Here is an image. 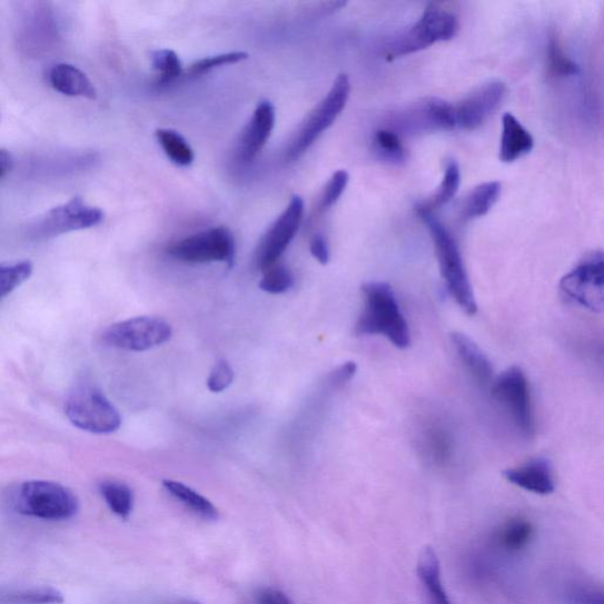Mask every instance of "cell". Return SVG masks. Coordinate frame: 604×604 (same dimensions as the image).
<instances>
[{"instance_id":"6da1fadb","label":"cell","mask_w":604,"mask_h":604,"mask_svg":"<svg viewBox=\"0 0 604 604\" xmlns=\"http://www.w3.org/2000/svg\"><path fill=\"white\" fill-rule=\"evenodd\" d=\"M364 307L356 324L357 336H383L405 349L412 344L410 327L403 315L395 290L382 281L362 287Z\"/></svg>"},{"instance_id":"7a4b0ae2","label":"cell","mask_w":604,"mask_h":604,"mask_svg":"<svg viewBox=\"0 0 604 604\" xmlns=\"http://www.w3.org/2000/svg\"><path fill=\"white\" fill-rule=\"evenodd\" d=\"M419 218L430 230L447 291L467 316H475L478 307L474 289L455 238L433 214H419Z\"/></svg>"},{"instance_id":"3957f363","label":"cell","mask_w":604,"mask_h":604,"mask_svg":"<svg viewBox=\"0 0 604 604\" xmlns=\"http://www.w3.org/2000/svg\"><path fill=\"white\" fill-rule=\"evenodd\" d=\"M13 508L24 516L61 522L75 517L80 501L67 486L49 481H29L19 485Z\"/></svg>"},{"instance_id":"277c9868","label":"cell","mask_w":604,"mask_h":604,"mask_svg":"<svg viewBox=\"0 0 604 604\" xmlns=\"http://www.w3.org/2000/svg\"><path fill=\"white\" fill-rule=\"evenodd\" d=\"M66 414L76 427L96 435L112 434L122 424L119 410L100 388L91 384H82L73 389L67 402Z\"/></svg>"},{"instance_id":"5b68a950","label":"cell","mask_w":604,"mask_h":604,"mask_svg":"<svg viewBox=\"0 0 604 604\" xmlns=\"http://www.w3.org/2000/svg\"><path fill=\"white\" fill-rule=\"evenodd\" d=\"M457 17L439 6L428 4L419 21L388 48L387 61L430 48L438 42L450 41L458 32Z\"/></svg>"},{"instance_id":"8992f818","label":"cell","mask_w":604,"mask_h":604,"mask_svg":"<svg viewBox=\"0 0 604 604\" xmlns=\"http://www.w3.org/2000/svg\"><path fill=\"white\" fill-rule=\"evenodd\" d=\"M350 85L348 76L339 75L333 89L325 99L309 113L296 138L286 151L289 162L297 161L319 139V136L337 120L348 101Z\"/></svg>"},{"instance_id":"52a82bcc","label":"cell","mask_w":604,"mask_h":604,"mask_svg":"<svg viewBox=\"0 0 604 604\" xmlns=\"http://www.w3.org/2000/svg\"><path fill=\"white\" fill-rule=\"evenodd\" d=\"M564 299L580 307L601 311L604 304V259L602 250L584 257L560 283Z\"/></svg>"},{"instance_id":"ba28073f","label":"cell","mask_w":604,"mask_h":604,"mask_svg":"<svg viewBox=\"0 0 604 604\" xmlns=\"http://www.w3.org/2000/svg\"><path fill=\"white\" fill-rule=\"evenodd\" d=\"M493 396L509 414L524 438H533L535 419L527 376L517 366L505 369L493 384Z\"/></svg>"},{"instance_id":"9c48e42d","label":"cell","mask_w":604,"mask_h":604,"mask_svg":"<svg viewBox=\"0 0 604 604\" xmlns=\"http://www.w3.org/2000/svg\"><path fill=\"white\" fill-rule=\"evenodd\" d=\"M237 246L231 231L226 227L211 228L172 244L168 255L187 264L226 263L236 260Z\"/></svg>"},{"instance_id":"30bf717a","label":"cell","mask_w":604,"mask_h":604,"mask_svg":"<svg viewBox=\"0 0 604 604\" xmlns=\"http://www.w3.org/2000/svg\"><path fill=\"white\" fill-rule=\"evenodd\" d=\"M172 336L171 325L159 317H136L116 323L103 334V341L110 347L145 353L168 343Z\"/></svg>"},{"instance_id":"8fae6325","label":"cell","mask_w":604,"mask_h":604,"mask_svg":"<svg viewBox=\"0 0 604 604\" xmlns=\"http://www.w3.org/2000/svg\"><path fill=\"white\" fill-rule=\"evenodd\" d=\"M103 220L105 212L100 208L89 206L81 198H73L49 210L34 225L33 234L39 239H49L70 231L99 226Z\"/></svg>"},{"instance_id":"7c38bea8","label":"cell","mask_w":604,"mask_h":604,"mask_svg":"<svg viewBox=\"0 0 604 604\" xmlns=\"http://www.w3.org/2000/svg\"><path fill=\"white\" fill-rule=\"evenodd\" d=\"M305 204L300 197L291 198L281 216L265 234L257 250V266L266 270L275 265L295 239L304 216Z\"/></svg>"},{"instance_id":"4fadbf2b","label":"cell","mask_w":604,"mask_h":604,"mask_svg":"<svg viewBox=\"0 0 604 604\" xmlns=\"http://www.w3.org/2000/svg\"><path fill=\"white\" fill-rule=\"evenodd\" d=\"M505 93L506 87L499 81L481 87L455 107L456 126L464 130L479 128L498 109Z\"/></svg>"},{"instance_id":"5bb4252c","label":"cell","mask_w":604,"mask_h":604,"mask_svg":"<svg viewBox=\"0 0 604 604\" xmlns=\"http://www.w3.org/2000/svg\"><path fill=\"white\" fill-rule=\"evenodd\" d=\"M275 125V107L269 101H261L241 135L238 154L242 162L248 164L257 158Z\"/></svg>"},{"instance_id":"9a60e30c","label":"cell","mask_w":604,"mask_h":604,"mask_svg":"<svg viewBox=\"0 0 604 604\" xmlns=\"http://www.w3.org/2000/svg\"><path fill=\"white\" fill-rule=\"evenodd\" d=\"M503 476L517 488L541 496L552 495L556 488L553 466L542 457L505 471Z\"/></svg>"},{"instance_id":"2e32d148","label":"cell","mask_w":604,"mask_h":604,"mask_svg":"<svg viewBox=\"0 0 604 604\" xmlns=\"http://www.w3.org/2000/svg\"><path fill=\"white\" fill-rule=\"evenodd\" d=\"M452 341L457 357L466 368V372L479 385H489L493 382L494 368L482 348L472 338L461 333H454Z\"/></svg>"},{"instance_id":"e0dca14e","label":"cell","mask_w":604,"mask_h":604,"mask_svg":"<svg viewBox=\"0 0 604 604\" xmlns=\"http://www.w3.org/2000/svg\"><path fill=\"white\" fill-rule=\"evenodd\" d=\"M534 148L532 133L524 129L512 113L503 116V132L499 149V159L505 164H512L523 156L528 155Z\"/></svg>"},{"instance_id":"ac0fdd59","label":"cell","mask_w":604,"mask_h":604,"mask_svg":"<svg viewBox=\"0 0 604 604\" xmlns=\"http://www.w3.org/2000/svg\"><path fill=\"white\" fill-rule=\"evenodd\" d=\"M51 87L66 96L85 97L95 100L97 91L88 76L80 69L70 65H57L49 73Z\"/></svg>"},{"instance_id":"d6986e66","label":"cell","mask_w":604,"mask_h":604,"mask_svg":"<svg viewBox=\"0 0 604 604\" xmlns=\"http://www.w3.org/2000/svg\"><path fill=\"white\" fill-rule=\"evenodd\" d=\"M533 523L523 517H513L504 522L495 533L494 543L505 554L515 555L527 549L534 539Z\"/></svg>"},{"instance_id":"ffe728a7","label":"cell","mask_w":604,"mask_h":604,"mask_svg":"<svg viewBox=\"0 0 604 604\" xmlns=\"http://www.w3.org/2000/svg\"><path fill=\"white\" fill-rule=\"evenodd\" d=\"M418 577L430 604H453L443 586L440 563L433 547H425L419 556Z\"/></svg>"},{"instance_id":"44dd1931","label":"cell","mask_w":604,"mask_h":604,"mask_svg":"<svg viewBox=\"0 0 604 604\" xmlns=\"http://www.w3.org/2000/svg\"><path fill=\"white\" fill-rule=\"evenodd\" d=\"M164 488L174 499H177L186 506L190 513L197 515L201 519L208 522H216L219 519L220 514L217 506L198 492L191 489L190 486L178 481L166 479L164 481Z\"/></svg>"},{"instance_id":"7402d4cb","label":"cell","mask_w":604,"mask_h":604,"mask_svg":"<svg viewBox=\"0 0 604 604\" xmlns=\"http://www.w3.org/2000/svg\"><path fill=\"white\" fill-rule=\"evenodd\" d=\"M417 125L424 128L452 130L456 127L455 107L440 99H427L416 108Z\"/></svg>"},{"instance_id":"603a6c76","label":"cell","mask_w":604,"mask_h":604,"mask_svg":"<svg viewBox=\"0 0 604 604\" xmlns=\"http://www.w3.org/2000/svg\"><path fill=\"white\" fill-rule=\"evenodd\" d=\"M502 191L499 182H486L476 187L463 204L462 216L465 220L484 217L498 201Z\"/></svg>"},{"instance_id":"cb8c5ba5","label":"cell","mask_w":604,"mask_h":604,"mask_svg":"<svg viewBox=\"0 0 604 604\" xmlns=\"http://www.w3.org/2000/svg\"><path fill=\"white\" fill-rule=\"evenodd\" d=\"M461 185V169L455 160L446 165L444 178L438 187L437 192L430 200H427L417 206L416 211L419 214H433L434 210L450 202L458 191Z\"/></svg>"},{"instance_id":"d4e9b609","label":"cell","mask_w":604,"mask_h":604,"mask_svg":"<svg viewBox=\"0 0 604 604\" xmlns=\"http://www.w3.org/2000/svg\"><path fill=\"white\" fill-rule=\"evenodd\" d=\"M100 493L109 509L122 519H128L133 511V493L129 486L119 481H105L100 484Z\"/></svg>"},{"instance_id":"484cf974","label":"cell","mask_w":604,"mask_h":604,"mask_svg":"<svg viewBox=\"0 0 604 604\" xmlns=\"http://www.w3.org/2000/svg\"><path fill=\"white\" fill-rule=\"evenodd\" d=\"M63 594L52 587L41 586L0 594V604H62Z\"/></svg>"},{"instance_id":"4316f807","label":"cell","mask_w":604,"mask_h":604,"mask_svg":"<svg viewBox=\"0 0 604 604\" xmlns=\"http://www.w3.org/2000/svg\"><path fill=\"white\" fill-rule=\"evenodd\" d=\"M156 139L174 164L187 167L194 162V151L178 131L159 129Z\"/></svg>"},{"instance_id":"83f0119b","label":"cell","mask_w":604,"mask_h":604,"mask_svg":"<svg viewBox=\"0 0 604 604\" xmlns=\"http://www.w3.org/2000/svg\"><path fill=\"white\" fill-rule=\"evenodd\" d=\"M31 261L0 263V300L12 294L23 285L32 275Z\"/></svg>"},{"instance_id":"f1b7e54d","label":"cell","mask_w":604,"mask_h":604,"mask_svg":"<svg viewBox=\"0 0 604 604\" xmlns=\"http://www.w3.org/2000/svg\"><path fill=\"white\" fill-rule=\"evenodd\" d=\"M151 61L152 69L159 73L158 82L161 86L177 81L184 73L179 56L171 50L155 51Z\"/></svg>"},{"instance_id":"f546056e","label":"cell","mask_w":604,"mask_h":604,"mask_svg":"<svg viewBox=\"0 0 604 604\" xmlns=\"http://www.w3.org/2000/svg\"><path fill=\"white\" fill-rule=\"evenodd\" d=\"M295 285L294 273L283 265H275L265 270L259 287L269 295H284Z\"/></svg>"},{"instance_id":"4dcf8cb0","label":"cell","mask_w":604,"mask_h":604,"mask_svg":"<svg viewBox=\"0 0 604 604\" xmlns=\"http://www.w3.org/2000/svg\"><path fill=\"white\" fill-rule=\"evenodd\" d=\"M375 146L383 159L394 164L406 160V150L398 135L389 130H378L375 135Z\"/></svg>"},{"instance_id":"1f68e13d","label":"cell","mask_w":604,"mask_h":604,"mask_svg":"<svg viewBox=\"0 0 604 604\" xmlns=\"http://www.w3.org/2000/svg\"><path fill=\"white\" fill-rule=\"evenodd\" d=\"M548 68L552 75L558 77L574 76L580 72V67L564 52L556 36L549 39Z\"/></svg>"},{"instance_id":"d6a6232c","label":"cell","mask_w":604,"mask_h":604,"mask_svg":"<svg viewBox=\"0 0 604 604\" xmlns=\"http://www.w3.org/2000/svg\"><path fill=\"white\" fill-rule=\"evenodd\" d=\"M247 58H248V53L242 52V51L207 57V58H204V60H200L199 62L194 63L188 69V73L189 76H192V77L200 76L202 73H207L208 71L219 68V67L242 62L247 60Z\"/></svg>"},{"instance_id":"836d02e7","label":"cell","mask_w":604,"mask_h":604,"mask_svg":"<svg viewBox=\"0 0 604 604\" xmlns=\"http://www.w3.org/2000/svg\"><path fill=\"white\" fill-rule=\"evenodd\" d=\"M567 604H603V594L593 584L574 582L566 590Z\"/></svg>"},{"instance_id":"e575fe53","label":"cell","mask_w":604,"mask_h":604,"mask_svg":"<svg viewBox=\"0 0 604 604\" xmlns=\"http://www.w3.org/2000/svg\"><path fill=\"white\" fill-rule=\"evenodd\" d=\"M234 382V369L230 364L221 359L214 367L207 379V386L210 393L220 394Z\"/></svg>"},{"instance_id":"d590c367","label":"cell","mask_w":604,"mask_h":604,"mask_svg":"<svg viewBox=\"0 0 604 604\" xmlns=\"http://www.w3.org/2000/svg\"><path fill=\"white\" fill-rule=\"evenodd\" d=\"M348 180L349 177L345 170H338L334 174V177L330 178L323 192L320 200V208L323 210L333 207L340 199L347 187Z\"/></svg>"},{"instance_id":"8d00e7d4","label":"cell","mask_w":604,"mask_h":604,"mask_svg":"<svg viewBox=\"0 0 604 604\" xmlns=\"http://www.w3.org/2000/svg\"><path fill=\"white\" fill-rule=\"evenodd\" d=\"M357 374V364L354 362H347L337 367L333 374L329 375V385L334 388H340Z\"/></svg>"},{"instance_id":"74e56055","label":"cell","mask_w":604,"mask_h":604,"mask_svg":"<svg viewBox=\"0 0 604 604\" xmlns=\"http://www.w3.org/2000/svg\"><path fill=\"white\" fill-rule=\"evenodd\" d=\"M258 604H295L285 593L276 588H265L257 596Z\"/></svg>"},{"instance_id":"f35d334b","label":"cell","mask_w":604,"mask_h":604,"mask_svg":"<svg viewBox=\"0 0 604 604\" xmlns=\"http://www.w3.org/2000/svg\"><path fill=\"white\" fill-rule=\"evenodd\" d=\"M310 253L314 258L321 265H327L329 261V248L326 239L323 236H316L310 241Z\"/></svg>"},{"instance_id":"ab89813d","label":"cell","mask_w":604,"mask_h":604,"mask_svg":"<svg viewBox=\"0 0 604 604\" xmlns=\"http://www.w3.org/2000/svg\"><path fill=\"white\" fill-rule=\"evenodd\" d=\"M12 155L6 149H0V179L6 178L7 175L12 170Z\"/></svg>"}]
</instances>
